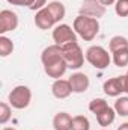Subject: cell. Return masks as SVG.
Returning <instances> with one entry per match:
<instances>
[{
    "mask_svg": "<svg viewBox=\"0 0 128 130\" xmlns=\"http://www.w3.org/2000/svg\"><path fill=\"white\" fill-rule=\"evenodd\" d=\"M41 62L44 65V71L48 77L57 80L63 76L68 70V65L62 55V45L53 44L42 50L41 53Z\"/></svg>",
    "mask_w": 128,
    "mask_h": 130,
    "instance_id": "obj_1",
    "label": "cell"
},
{
    "mask_svg": "<svg viewBox=\"0 0 128 130\" xmlns=\"http://www.w3.org/2000/svg\"><path fill=\"white\" fill-rule=\"evenodd\" d=\"M72 29L81 39L92 41L99 32V21H98V18H94V17L78 15V17H75V20L72 23Z\"/></svg>",
    "mask_w": 128,
    "mask_h": 130,
    "instance_id": "obj_2",
    "label": "cell"
},
{
    "mask_svg": "<svg viewBox=\"0 0 128 130\" xmlns=\"http://www.w3.org/2000/svg\"><path fill=\"white\" fill-rule=\"evenodd\" d=\"M62 55L68 68L71 70H80L84 64V53L81 50V47L78 45V42H68L62 45Z\"/></svg>",
    "mask_w": 128,
    "mask_h": 130,
    "instance_id": "obj_3",
    "label": "cell"
},
{
    "mask_svg": "<svg viewBox=\"0 0 128 130\" xmlns=\"http://www.w3.org/2000/svg\"><path fill=\"white\" fill-rule=\"evenodd\" d=\"M84 56H86V61L96 70H105L112 62L110 53L101 45H91L86 50Z\"/></svg>",
    "mask_w": 128,
    "mask_h": 130,
    "instance_id": "obj_4",
    "label": "cell"
},
{
    "mask_svg": "<svg viewBox=\"0 0 128 130\" xmlns=\"http://www.w3.org/2000/svg\"><path fill=\"white\" fill-rule=\"evenodd\" d=\"M8 101H9V104L14 107V109H26L29 104H30V101H32V91H30V88L29 86H26V85H18V86H15L11 92H9V95H8Z\"/></svg>",
    "mask_w": 128,
    "mask_h": 130,
    "instance_id": "obj_5",
    "label": "cell"
},
{
    "mask_svg": "<svg viewBox=\"0 0 128 130\" xmlns=\"http://www.w3.org/2000/svg\"><path fill=\"white\" fill-rule=\"evenodd\" d=\"M53 41L57 45H65L68 42H75L77 41V33L68 24H57L53 29Z\"/></svg>",
    "mask_w": 128,
    "mask_h": 130,
    "instance_id": "obj_6",
    "label": "cell"
},
{
    "mask_svg": "<svg viewBox=\"0 0 128 130\" xmlns=\"http://www.w3.org/2000/svg\"><path fill=\"white\" fill-rule=\"evenodd\" d=\"M105 14V6L99 3V0H83L80 6V15L101 18Z\"/></svg>",
    "mask_w": 128,
    "mask_h": 130,
    "instance_id": "obj_7",
    "label": "cell"
},
{
    "mask_svg": "<svg viewBox=\"0 0 128 130\" xmlns=\"http://www.w3.org/2000/svg\"><path fill=\"white\" fill-rule=\"evenodd\" d=\"M18 27V15L11 9H3L0 12V33L12 32Z\"/></svg>",
    "mask_w": 128,
    "mask_h": 130,
    "instance_id": "obj_8",
    "label": "cell"
},
{
    "mask_svg": "<svg viewBox=\"0 0 128 130\" xmlns=\"http://www.w3.org/2000/svg\"><path fill=\"white\" fill-rule=\"evenodd\" d=\"M33 21H35L36 27H38V29H41V30H48V29H51V27L56 24V21H54V18H53L51 12L47 9V6H45V8H42V9H39V11L35 14Z\"/></svg>",
    "mask_w": 128,
    "mask_h": 130,
    "instance_id": "obj_9",
    "label": "cell"
},
{
    "mask_svg": "<svg viewBox=\"0 0 128 130\" xmlns=\"http://www.w3.org/2000/svg\"><path fill=\"white\" fill-rule=\"evenodd\" d=\"M102 89H104V94L109 95V97H119L122 92H125L124 91V79H122V76L105 80L104 85H102Z\"/></svg>",
    "mask_w": 128,
    "mask_h": 130,
    "instance_id": "obj_10",
    "label": "cell"
},
{
    "mask_svg": "<svg viewBox=\"0 0 128 130\" xmlns=\"http://www.w3.org/2000/svg\"><path fill=\"white\" fill-rule=\"evenodd\" d=\"M69 83H71V88H72V92L75 94H83L89 89V77L84 74V73H74L71 74V77L68 79Z\"/></svg>",
    "mask_w": 128,
    "mask_h": 130,
    "instance_id": "obj_11",
    "label": "cell"
},
{
    "mask_svg": "<svg viewBox=\"0 0 128 130\" xmlns=\"http://www.w3.org/2000/svg\"><path fill=\"white\" fill-rule=\"evenodd\" d=\"M51 92H53L54 97L59 98V100L68 98L72 94V88H71L69 80H66V79H57V80H54V83L51 85Z\"/></svg>",
    "mask_w": 128,
    "mask_h": 130,
    "instance_id": "obj_12",
    "label": "cell"
},
{
    "mask_svg": "<svg viewBox=\"0 0 128 130\" xmlns=\"http://www.w3.org/2000/svg\"><path fill=\"white\" fill-rule=\"evenodd\" d=\"M72 117L68 112H59L53 118V129L54 130H71Z\"/></svg>",
    "mask_w": 128,
    "mask_h": 130,
    "instance_id": "obj_13",
    "label": "cell"
},
{
    "mask_svg": "<svg viewBox=\"0 0 128 130\" xmlns=\"http://www.w3.org/2000/svg\"><path fill=\"white\" fill-rule=\"evenodd\" d=\"M96 117V121H98V124L102 127V129H105V127H109L113 121H115V118H116V110H115V107H105L102 112H99Z\"/></svg>",
    "mask_w": 128,
    "mask_h": 130,
    "instance_id": "obj_14",
    "label": "cell"
},
{
    "mask_svg": "<svg viewBox=\"0 0 128 130\" xmlns=\"http://www.w3.org/2000/svg\"><path fill=\"white\" fill-rule=\"evenodd\" d=\"M47 9L51 12V15H53V18H54L56 24H57V23H60V21L65 18V15H66L65 5L62 3V2H57V0L50 2V3L47 5Z\"/></svg>",
    "mask_w": 128,
    "mask_h": 130,
    "instance_id": "obj_15",
    "label": "cell"
},
{
    "mask_svg": "<svg viewBox=\"0 0 128 130\" xmlns=\"http://www.w3.org/2000/svg\"><path fill=\"white\" fill-rule=\"evenodd\" d=\"M71 130H91V121L84 115H75L72 117Z\"/></svg>",
    "mask_w": 128,
    "mask_h": 130,
    "instance_id": "obj_16",
    "label": "cell"
},
{
    "mask_svg": "<svg viewBox=\"0 0 128 130\" xmlns=\"http://www.w3.org/2000/svg\"><path fill=\"white\" fill-rule=\"evenodd\" d=\"M109 48L112 53L118 52V50H122V48H128V39L125 36H121V35H116L110 39L109 42Z\"/></svg>",
    "mask_w": 128,
    "mask_h": 130,
    "instance_id": "obj_17",
    "label": "cell"
},
{
    "mask_svg": "<svg viewBox=\"0 0 128 130\" xmlns=\"http://www.w3.org/2000/svg\"><path fill=\"white\" fill-rule=\"evenodd\" d=\"M12 52H14V42L8 36L2 35L0 36V56L2 58H8Z\"/></svg>",
    "mask_w": 128,
    "mask_h": 130,
    "instance_id": "obj_18",
    "label": "cell"
},
{
    "mask_svg": "<svg viewBox=\"0 0 128 130\" xmlns=\"http://www.w3.org/2000/svg\"><path fill=\"white\" fill-rule=\"evenodd\" d=\"M112 61L115 62L116 67H119V68L127 67V65H128V48H122V50L115 52V53H113Z\"/></svg>",
    "mask_w": 128,
    "mask_h": 130,
    "instance_id": "obj_19",
    "label": "cell"
},
{
    "mask_svg": "<svg viewBox=\"0 0 128 130\" xmlns=\"http://www.w3.org/2000/svg\"><path fill=\"white\" fill-rule=\"evenodd\" d=\"M105 107H109V103H107L104 98H94V100L89 103V110H91L94 115H98V113L102 112Z\"/></svg>",
    "mask_w": 128,
    "mask_h": 130,
    "instance_id": "obj_20",
    "label": "cell"
},
{
    "mask_svg": "<svg viewBox=\"0 0 128 130\" xmlns=\"http://www.w3.org/2000/svg\"><path fill=\"white\" fill-rule=\"evenodd\" d=\"M115 110L121 117H128V97H119L115 101Z\"/></svg>",
    "mask_w": 128,
    "mask_h": 130,
    "instance_id": "obj_21",
    "label": "cell"
},
{
    "mask_svg": "<svg viewBox=\"0 0 128 130\" xmlns=\"http://www.w3.org/2000/svg\"><path fill=\"white\" fill-rule=\"evenodd\" d=\"M12 117V110H11V104L8 103H0V124L5 126Z\"/></svg>",
    "mask_w": 128,
    "mask_h": 130,
    "instance_id": "obj_22",
    "label": "cell"
},
{
    "mask_svg": "<svg viewBox=\"0 0 128 130\" xmlns=\"http://www.w3.org/2000/svg\"><path fill=\"white\" fill-rule=\"evenodd\" d=\"M115 12L119 17H128V0H116Z\"/></svg>",
    "mask_w": 128,
    "mask_h": 130,
    "instance_id": "obj_23",
    "label": "cell"
},
{
    "mask_svg": "<svg viewBox=\"0 0 128 130\" xmlns=\"http://www.w3.org/2000/svg\"><path fill=\"white\" fill-rule=\"evenodd\" d=\"M47 6V0H32L30 2V6H29V9H32V11H39V9H42V8H45Z\"/></svg>",
    "mask_w": 128,
    "mask_h": 130,
    "instance_id": "obj_24",
    "label": "cell"
},
{
    "mask_svg": "<svg viewBox=\"0 0 128 130\" xmlns=\"http://www.w3.org/2000/svg\"><path fill=\"white\" fill-rule=\"evenodd\" d=\"M8 3H11V5H15V6H30V2L32 0H6Z\"/></svg>",
    "mask_w": 128,
    "mask_h": 130,
    "instance_id": "obj_25",
    "label": "cell"
},
{
    "mask_svg": "<svg viewBox=\"0 0 128 130\" xmlns=\"http://www.w3.org/2000/svg\"><path fill=\"white\" fill-rule=\"evenodd\" d=\"M99 3H101V5H104V6L107 8V6H110V5H115V3H116V0H99Z\"/></svg>",
    "mask_w": 128,
    "mask_h": 130,
    "instance_id": "obj_26",
    "label": "cell"
},
{
    "mask_svg": "<svg viewBox=\"0 0 128 130\" xmlns=\"http://www.w3.org/2000/svg\"><path fill=\"white\" fill-rule=\"evenodd\" d=\"M122 79H124V91L128 94V74H124Z\"/></svg>",
    "mask_w": 128,
    "mask_h": 130,
    "instance_id": "obj_27",
    "label": "cell"
},
{
    "mask_svg": "<svg viewBox=\"0 0 128 130\" xmlns=\"http://www.w3.org/2000/svg\"><path fill=\"white\" fill-rule=\"evenodd\" d=\"M116 130H128V123H124V124H121L119 127Z\"/></svg>",
    "mask_w": 128,
    "mask_h": 130,
    "instance_id": "obj_28",
    "label": "cell"
},
{
    "mask_svg": "<svg viewBox=\"0 0 128 130\" xmlns=\"http://www.w3.org/2000/svg\"><path fill=\"white\" fill-rule=\"evenodd\" d=\"M2 130H17V129H14V127H3Z\"/></svg>",
    "mask_w": 128,
    "mask_h": 130,
    "instance_id": "obj_29",
    "label": "cell"
},
{
    "mask_svg": "<svg viewBox=\"0 0 128 130\" xmlns=\"http://www.w3.org/2000/svg\"><path fill=\"white\" fill-rule=\"evenodd\" d=\"M101 130H107V129H101Z\"/></svg>",
    "mask_w": 128,
    "mask_h": 130,
    "instance_id": "obj_30",
    "label": "cell"
},
{
    "mask_svg": "<svg viewBox=\"0 0 128 130\" xmlns=\"http://www.w3.org/2000/svg\"><path fill=\"white\" fill-rule=\"evenodd\" d=\"M127 74H128V71H127Z\"/></svg>",
    "mask_w": 128,
    "mask_h": 130,
    "instance_id": "obj_31",
    "label": "cell"
}]
</instances>
